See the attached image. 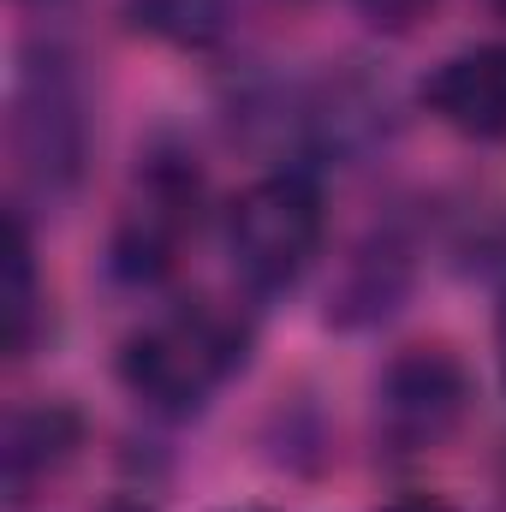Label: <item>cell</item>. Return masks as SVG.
Returning a JSON list of instances; mask_svg holds the SVG:
<instances>
[{
	"label": "cell",
	"instance_id": "3",
	"mask_svg": "<svg viewBox=\"0 0 506 512\" xmlns=\"http://www.w3.org/2000/svg\"><path fill=\"white\" fill-rule=\"evenodd\" d=\"M322 233H328L322 185L304 167H280L256 179L251 191H239V203L227 209V262L245 292L280 298L322 256Z\"/></svg>",
	"mask_w": 506,
	"mask_h": 512
},
{
	"label": "cell",
	"instance_id": "12",
	"mask_svg": "<svg viewBox=\"0 0 506 512\" xmlns=\"http://www.w3.org/2000/svg\"><path fill=\"white\" fill-rule=\"evenodd\" d=\"M96 512H155L149 501H137V495H114V501H102Z\"/></svg>",
	"mask_w": 506,
	"mask_h": 512
},
{
	"label": "cell",
	"instance_id": "9",
	"mask_svg": "<svg viewBox=\"0 0 506 512\" xmlns=\"http://www.w3.org/2000/svg\"><path fill=\"white\" fill-rule=\"evenodd\" d=\"M126 30L161 42V48L203 54V48L227 42L233 0H126Z\"/></svg>",
	"mask_w": 506,
	"mask_h": 512
},
{
	"label": "cell",
	"instance_id": "14",
	"mask_svg": "<svg viewBox=\"0 0 506 512\" xmlns=\"http://www.w3.org/2000/svg\"><path fill=\"white\" fill-rule=\"evenodd\" d=\"M489 12H495V18H506V0H489Z\"/></svg>",
	"mask_w": 506,
	"mask_h": 512
},
{
	"label": "cell",
	"instance_id": "6",
	"mask_svg": "<svg viewBox=\"0 0 506 512\" xmlns=\"http://www.w3.org/2000/svg\"><path fill=\"white\" fill-rule=\"evenodd\" d=\"M417 102L447 131H459L471 143H501L506 137V42H477V48L447 54L423 78Z\"/></svg>",
	"mask_w": 506,
	"mask_h": 512
},
{
	"label": "cell",
	"instance_id": "8",
	"mask_svg": "<svg viewBox=\"0 0 506 512\" xmlns=\"http://www.w3.org/2000/svg\"><path fill=\"white\" fill-rule=\"evenodd\" d=\"M0 316H6V358H30L42 340V280L24 209L6 215V274H0Z\"/></svg>",
	"mask_w": 506,
	"mask_h": 512
},
{
	"label": "cell",
	"instance_id": "10",
	"mask_svg": "<svg viewBox=\"0 0 506 512\" xmlns=\"http://www.w3.org/2000/svg\"><path fill=\"white\" fill-rule=\"evenodd\" d=\"M405 280H411V262L399 245H370V251L352 256V268H346V280H340V292H334V304H328V322H340V328H364V322H381L399 298H405Z\"/></svg>",
	"mask_w": 506,
	"mask_h": 512
},
{
	"label": "cell",
	"instance_id": "4",
	"mask_svg": "<svg viewBox=\"0 0 506 512\" xmlns=\"http://www.w3.org/2000/svg\"><path fill=\"white\" fill-rule=\"evenodd\" d=\"M471 370L453 346H405L387 358L376 382V435L387 453L417 459L435 453L459 435V423L471 417Z\"/></svg>",
	"mask_w": 506,
	"mask_h": 512
},
{
	"label": "cell",
	"instance_id": "11",
	"mask_svg": "<svg viewBox=\"0 0 506 512\" xmlns=\"http://www.w3.org/2000/svg\"><path fill=\"white\" fill-rule=\"evenodd\" d=\"M429 6H435V0H352V12H358L370 30H381V36H405L417 18H429Z\"/></svg>",
	"mask_w": 506,
	"mask_h": 512
},
{
	"label": "cell",
	"instance_id": "1",
	"mask_svg": "<svg viewBox=\"0 0 506 512\" xmlns=\"http://www.w3.org/2000/svg\"><path fill=\"white\" fill-rule=\"evenodd\" d=\"M96 149V102L66 48H24L6 90V155L36 203H66Z\"/></svg>",
	"mask_w": 506,
	"mask_h": 512
},
{
	"label": "cell",
	"instance_id": "5",
	"mask_svg": "<svg viewBox=\"0 0 506 512\" xmlns=\"http://www.w3.org/2000/svg\"><path fill=\"white\" fill-rule=\"evenodd\" d=\"M197 197H203V179H197V161L179 155V149H149L143 167H137V191H131L126 215L114 227V245H108V268L126 280V286H155L173 274L185 233L197 227Z\"/></svg>",
	"mask_w": 506,
	"mask_h": 512
},
{
	"label": "cell",
	"instance_id": "7",
	"mask_svg": "<svg viewBox=\"0 0 506 512\" xmlns=\"http://www.w3.org/2000/svg\"><path fill=\"white\" fill-rule=\"evenodd\" d=\"M84 447V411L66 405V399H36V405H18L6 417V435H0V477H6V501H30L48 477H60Z\"/></svg>",
	"mask_w": 506,
	"mask_h": 512
},
{
	"label": "cell",
	"instance_id": "13",
	"mask_svg": "<svg viewBox=\"0 0 506 512\" xmlns=\"http://www.w3.org/2000/svg\"><path fill=\"white\" fill-rule=\"evenodd\" d=\"M495 352H501V382H506V304H501V322H495Z\"/></svg>",
	"mask_w": 506,
	"mask_h": 512
},
{
	"label": "cell",
	"instance_id": "2",
	"mask_svg": "<svg viewBox=\"0 0 506 512\" xmlns=\"http://www.w3.org/2000/svg\"><path fill=\"white\" fill-rule=\"evenodd\" d=\"M251 358V328L215 304H173L120 346V382L155 417H197Z\"/></svg>",
	"mask_w": 506,
	"mask_h": 512
}]
</instances>
